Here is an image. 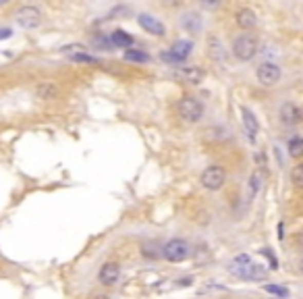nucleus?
Instances as JSON below:
<instances>
[{"mask_svg": "<svg viewBox=\"0 0 303 299\" xmlns=\"http://www.w3.org/2000/svg\"><path fill=\"white\" fill-rule=\"evenodd\" d=\"M222 3H224V0H199V5L204 7L206 11H216V9L222 7Z\"/></svg>", "mask_w": 303, "mask_h": 299, "instance_id": "obj_26", "label": "nucleus"}, {"mask_svg": "<svg viewBox=\"0 0 303 299\" xmlns=\"http://www.w3.org/2000/svg\"><path fill=\"white\" fill-rule=\"evenodd\" d=\"M291 183L295 187H301L303 185V166L301 164H295L293 171H291Z\"/></svg>", "mask_w": 303, "mask_h": 299, "instance_id": "obj_23", "label": "nucleus"}, {"mask_svg": "<svg viewBox=\"0 0 303 299\" xmlns=\"http://www.w3.org/2000/svg\"><path fill=\"white\" fill-rule=\"evenodd\" d=\"M235 23H237L241 29L249 31V29H254V27L258 25V15H256V11H251V9H247V7L237 9V11H235Z\"/></svg>", "mask_w": 303, "mask_h": 299, "instance_id": "obj_13", "label": "nucleus"}, {"mask_svg": "<svg viewBox=\"0 0 303 299\" xmlns=\"http://www.w3.org/2000/svg\"><path fill=\"white\" fill-rule=\"evenodd\" d=\"M199 183H201V187L208 189V191H218V189H222V185L226 183V173H224L222 166L212 164V166H208L204 173H201Z\"/></svg>", "mask_w": 303, "mask_h": 299, "instance_id": "obj_6", "label": "nucleus"}, {"mask_svg": "<svg viewBox=\"0 0 303 299\" xmlns=\"http://www.w3.org/2000/svg\"><path fill=\"white\" fill-rule=\"evenodd\" d=\"M91 299H110V295H106V293H98V295H93Z\"/></svg>", "mask_w": 303, "mask_h": 299, "instance_id": "obj_29", "label": "nucleus"}, {"mask_svg": "<svg viewBox=\"0 0 303 299\" xmlns=\"http://www.w3.org/2000/svg\"><path fill=\"white\" fill-rule=\"evenodd\" d=\"M177 110H179V117L189 125L199 123L201 119H204V113H206L204 104L193 96H183L179 100V104H177Z\"/></svg>", "mask_w": 303, "mask_h": 299, "instance_id": "obj_3", "label": "nucleus"}, {"mask_svg": "<svg viewBox=\"0 0 303 299\" xmlns=\"http://www.w3.org/2000/svg\"><path fill=\"white\" fill-rule=\"evenodd\" d=\"M191 256V245L183 239H171L162 245V258L168 262H183Z\"/></svg>", "mask_w": 303, "mask_h": 299, "instance_id": "obj_5", "label": "nucleus"}, {"mask_svg": "<svg viewBox=\"0 0 303 299\" xmlns=\"http://www.w3.org/2000/svg\"><path fill=\"white\" fill-rule=\"evenodd\" d=\"M181 77H183L185 83H189V85H197V83L204 81L206 73L201 71L197 65H191V67H181Z\"/></svg>", "mask_w": 303, "mask_h": 299, "instance_id": "obj_17", "label": "nucleus"}, {"mask_svg": "<svg viewBox=\"0 0 303 299\" xmlns=\"http://www.w3.org/2000/svg\"><path fill=\"white\" fill-rule=\"evenodd\" d=\"M110 44H112V48L127 50V48H133L135 38H133L131 33H127L125 29H115V31L110 33Z\"/></svg>", "mask_w": 303, "mask_h": 299, "instance_id": "obj_15", "label": "nucleus"}, {"mask_svg": "<svg viewBox=\"0 0 303 299\" xmlns=\"http://www.w3.org/2000/svg\"><path fill=\"white\" fill-rule=\"evenodd\" d=\"M264 291L270 295H276V297H289V289L280 287V285H264Z\"/></svg>", "mask_w": 303, "mask_h": 299, "instance_id": "obj_24", "label": "nucleus"}, {"mask_svg": "<svg viewBox=\"0 0 303 299\" xmlns=\"http://www.w3.org/2000/svg\"><path fill=\"white\" fill-rule=\"evenodd\" d=\"M71 61H73V63H83V65H98V63H100L96 57L87 54V50H81V52L71 54Z\"/></svg>", "mask_w": 303, "mask_h": 299, "instance_id": "obj_22", "label": "nucleus"}, {"mask_svg": "<svg viewBox=\"0 0 303 299\" xmlns=\"http://www.w3.org/2000/svg\"><path fill=\"white\" fill-rule=\"evenodd\" d=\"M229 272L233 276L241 278V281H262L266 276V270L260 264H256L249 256H245V254H241V256L231 260Z\"/></svg>", "mask_w": 303, "mask_h": 299, "instance_id": "obj_1", "label": "nucleus"}, {"mask_svg": "<svg viewBox=\"0 0 303 299\" xmlns=\"http://www.w3.org/2000/svg\"><path fill=\"white\" fill-rule=\"evenodd\" d=\"M206 50H208V59L214 65H224L226 63V50H224V46H222V42H220L218 35L210 33L206 38Z\"/></svg>", "mask_w": 303, "mask_h": 299, "instance_id": "obj_10", "label": "nucleus"}, {"mask_svg": "<svg viewBox=\"0 0 303 299\" xmlns=\"http://www.w3.org/2000/svg\"><path fill=\"white\" fill-rule=\"evenodd\" d=\"M125 61H129V63H149V54H145L143 50L127 48L125 50Z\"/></svg>", "mask_w": 303, "mask_h": 299, "instance_id": "obj_20", "label": "nucleus"}, {"mask_svg": "<svg viewBox=\"0 0 303 299\" xmlns=\"http://www.w3.org/2000/svg\"><path fill=\"white\" fill-rule=\"evenodd\" d=\"M191 50H193V42L191 40H177L168 50L160 54V59L166 63V65H173V67H181L189 57H191Z\"/></svg>", "mask_w": 303, "mask_h": 299, "instance_id": "obj_4", "label": "nucleus"}, {"mask_svg": "<svg viewBox=\"0 0 303 299\" xmlns=\"http://www.w3.org/2000/svg\"><path fill=\"white\" fill-rule=\"evenodd\" d=\"M179 25H181L183 31H187L191 35H199L201 29H204V19H201V15L197 11H187V13L181 15Z\"/></svg>", "mask_w": 303, "mask_h": 299, "instance_id": "obj_11", "label": "nucleus"}, {"mask_svg": "<svg viewBox=\"0 0 303 299\" xmlns=\"http://www.w3.org/2000/svg\"><path fill=\"white\" fill-rule=\"evenodd\" d=\"M93 44H96L98 48H104V50H110V48H112L110 40H108V38H104L102 33H98V35H93Z\"/></svg>", "mask_w": 303, "mask_h": 299, "instance_id": "obj_27", "label": "nucleus"}, {"mask_svg": "<svg viewBox=\"0 0 303 299\" xmlns=\"http://www.w3.org/2000/svg\"><path fill=\"white\" fill-rule=\"evenodd\" d=\"M11 29H0V40H5V38H11Z\"/></svg>", "mask_w": 303, "mask_h": 299, "instance_id": "obj_28", "label": "nucleus"}, {"mask_svg": "<svg viewBox=\"0 0 303 299\" xmlns=\"http://www.w3.org/2000/svg\"><path fill=\"white\" fill-rule=\"evenodd\" d=\"M119 276H121V268L115 262H106L102 268H100V272H98V281L102 285H106V287H112L119 281Z\"/></svg>", "mask_w": 303, "mask_h": 299, "instance_id": "obj_14", "label": "nucleus"}, {"mask_svg": "<svg viewBox=\"0 0 303 299\" xmlns=\"http://www.w3.org/2000/svg\"><path fill=\"white\" fill-rule=\"evenodd\" d=\"M137 23L143 31L152 33V35H156V38H164L166 35V27L160 19H156L154 15H149V13H139L137 15Z\"/></svg>", "mask_w": 303, "mask_h": 299, "instance_id": "obj_9", "label": "nucleus"}, {"mask_svg": "<svg viewBox=\"0 0 303 299\" xmlns=\"http://www.w3.org/2000/svg\"><path fill=\"white\" fill-rule=\"evenodd\" d=\"M42 19H44L42 11L37 7H33V5H25V7H21L15 13V21L23 29H35V27H40L42 25Z\"/></svg>", "mask_w": 303, "mask_h": 299, "instance_id": "obj_7", "label": "nucleus"}, {"mask_svg": "<svg viewBox=\"0 0 303 299\" xmlns=\"http://www.w3.org/2000/svg\"><path fill=\"white\" fill-rule=\"evenodd\" d=\"M141 254L145 256V258H160L162 256V249H158V245L154 243V245H143V249H141Z\"/></svg>", "mask_w": 303, "mask_h": 299, "instance_id": "obj_25", "label": "nucleus"}, {"mask_svg": "<svg viewBox=\"0 0 303 299\" xmlns=\"http://www.w3.org/2000/svg\"><path fill=\"white\" fill-rule=\"evenodd\" d=\"M11 0H0V7H5V5H9Z\"/></svg>", "mask_w": 303, "mask_h": 299, "instance_id": "obj_30", "label": "nucleus"}, {"mask_svg": "<svg viewBox=\"0 0 303 299\" xmlns=\"http://www.w3.org/2000/svg\"><path fill=\"white\" fill-rule=\"evenodd\" d=\"M287 150H289V156L291 158H301V154H303V139H301V135H291L289 137V141H287Z\"/></svg>", "mask_w": 303, "mask_h": 299, "instance_id": "obj_18", "label": "nucleus"}, {"mask_svg": "<svg viewBox=\"0 0 303 299\" xmlns=\"http://www.w3.org/2000/svg\"><path fill=\"white\" fill-rule=\"evenodd\" d=\"M233 57L241 63H249L251 59H254L258 54V50H260V42L254 33H241L233 40Z\"/></svg>", "mask_w": 303, "mask_h": 299, "instance_id": "obj_2", "label": "nucleus"}, {"mask_svg": "<svg viewBox=\"0 0 303 299\" xmlns=\"http://www.w3.org/2000/svg\"><path fill=\"white\" fill-rule=\"evenodd\" d=\"M241 115H243V125H245V131H247V137L249 139H256V135H258V131H260V123H258V119H256V115L251 113L249 108H241Z\"/></svg>", "mask_w": 303, "mask_h": 299, "instance_id": "obj_16", "label": "nucleus"}, {"mask_svg": "<svg viewBox=\"0 0 303 299\" xmlns=\"http://www.w3.org/2000/svg\"><path fill=\"white\" fill-rule=\"evenodd\" d=\"M301 108L295 104V102H285L280 108H278V119H280V123L282 125H287V127H295V125H299L301 123Z\"/></svg>", "mask_w": 303, "mask_h": 299, "instance_id": "obj_12", "label": "nucleus"}, {"mask_svg": "<svg viewBox=\"0 0 303 299\" xmlns=\"http://www.w3.org/2000/svg\"><path fill=\"white\" fill-rule=\"evenodd\" d=\"M256 77H258V81L264 85V87H274L278 81H280V77H282V71H280V67L276 65V63H262L258 69H256Z\"/></svg>", "mask_w": 303, "mask_h": 299, "instance_id": "obj_8", "label": "nucleus"}, {"mask_svg": "<svg viewBox=\"0 0 303 299\" xmlns=\"http://www.w3.org/2000/svg\"><path fill=\"white\" fill-rule=\"evenodd\" d=\"M35 94H37V98H42V100H54V98L59 96V89H56L54 83H42V85L35 89Z\"/></svg>", "mask_w": 303, "mask_h": 299, "instance_id": "obj_19", "label": "nucleus"}, {"mask_svg": "<svg viewBox=\"0 0 303 299\" xmlns=\"http://www.w3.org/2000/svg\"><path fill=\"white\" fill-rule=\"evenodd\" d=\"M262 181H264V175L260 171H256L254 175L249 177V197H256L260 187H262Z\"/></svg>", "mask_w": 303, "mask_h": 299, "instance_id": "obj_21", "label": "nucleus"}]
</instances>
